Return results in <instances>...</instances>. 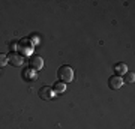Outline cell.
Listing matches in <instances>:
<instances>
[{"label": "cell", "instance_id": "3957f363", "mask_svg": "<svg viewBox=\"0 0 135 129\" xmlns=\"http://www.w3.org/2000/svg\"><path fill=\"white\" fill-rule=\"evenodd\" d=\"M38 95L42 101H50L51 98L54 96V92H53V87L50 86H42L41 89L38 90Z\"/></svg>", "mask_w": 135, "mask_h": 129}, {"label": "cell", "instance_id": "8992f818", "mask_svg": "<svg viewBox=\"0 0 135 129\" xmlns=\"http://www.w3.org/2000/svg\"><path fill=\"white\" fill-rule=\"evenodd\" d=\"M114 72H116V75L117 77H122V75H125L126 72H128V65L126 63H116L114 65Z\"/></svg>", "mask_w": 135, "mask_h": 129}, {"label": "cell", "instance_id": "9c48e42d", "mask_svg": "<svg viewBox=\"0 0 135 129\" xmlns=\"http://www.w3.org/2000/svg\"><path fill=\"white\" fill-rule=\"evenodd\" d=\"M6 63H8V56H5V54H0V68L5 66Z\"/></svg>", "mask_w": 135, "mask_h": 129}, {"label": "cell", "instance_id": "5b68a950", "mask_svg": "<svg viewBox=\"0 0 135 129\" xmlns=\"http://www.w3.org/2000/svg\"><path fill=\"white\" fill-rule=\"evenodd\" d=\"M123 84H125V83H123V78H122V77L113 75V77L108 78V87L113 89V90H119Z\"/></svg>", "mask_w": 135, "mask_h": 129}, {"label": "cell", "instance_id": "52a82bcc", "mask_svg": "<svg viewBox=\"0 0 135 129\" xmlns=\"http://www.w3.org/2000/svg\"><path fill=\"white\" fill-rule=\"evenodd\" d=\"M65 90H66V84L62 83V81H57L56 84H54V87H53L54 95H60V93H63Z\"/></svg>", "mask_w": 135, "mask_h": 129}, {"label": "cell", "instance_id": "7a4b0ae2", "mask_svg": "<svg viewBox=\"0 0 135 129\" xmlns=\"http://www.w3.org/2000/svg\"><path fill=\"white\" fill-rule=\"evenodd\" d=\"M29 66L33 71H41L44 68V59L41 56H32L29 59Z\"/></svg>", "mask_w": 135, "mask_h": 129}, {"label": "cell", "instance_id": "6da1fadb", "mask_svg": "<svg viewBox=\"0 0 135 129\" xmlns=\"http://www.w3.org/2000/svg\"><path fill=\"white\" fill-rule=\"evenodd\" d=\"M57 77H59V81L65 83V84L71 83L74 80V69L71 66H68V65H63V66L59 68Z\"/></svg>", "mask_w": 135, "mask_h": 129}, {"label": "cell", "instance_id": "277c9868", "mask_svg": "<svg viewBox=\"0 0 135 129\" xmlns=\"http://www.w3.org/2000/svg\"><path fill=\"white\" fill-rule=\"evenodd\" d=\"M8 62H9L12 66L20 68V66H23V63H24V57L18 53H11L9 56H8Z\"/></svg>", "mask_w": 135, "mask_h": 129}, {"label": "cell", "instance_id": "ba28073f", "mask_svg": "<svg viewBox=\"0 0 135 129\" xmlns=\"http://www.w3.org/2000/svg\"><path fill=\"white\" fill-rule=\"evenodd\" d=\"M135 81V74L132 71H128L125 74V78H123V83H131V84H132V83Z\"/></svg>", "mask_w": 135, "mask_h": 129}]
</instances>
